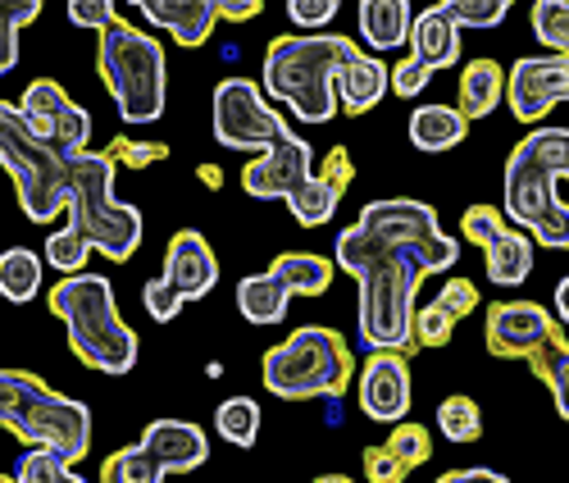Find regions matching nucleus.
I'll return each instance as SVG.
<instances>
[{
    "label": "nucleus",
    "instance_id": "nucleus-48",
    "mask_svg": "<svg viewBox=\"0 0 569 483\" xmlns=\"http://www.w3.org/2000/svg\"><path fill=\"white\" fill-rule=\"evenodd\" d=\"M438 483H510V479L497 474V470H483V465H469V470H447V474H438Z\"/></svg>",
    "mask_w": 569,
    "mask_h": 483
},
{
    "label": "nucleus",
    "instance_id": "nucleus-4",
    "mask_svg": "<svg viewBox=\"0 0 569 483\" xmlns=\"http://www.w3.org/2000/svg\"><path fill=\"white\" fill-rule=\"evenodd\" d=\"M51 310L69 328V352L101 369V374H128L137 365V333L123 324L114 306V283L106 274H69L51 287Z\"/></svg>",
    "mask_w": 569,
    "mask_h": 483
},
{
    "label": "nucleus",
    "instance_id": "nucleus-3",
    "mask_svg": "<svg viewBox=\"0 0 569 483\" xmlns=\"http://www.w3.org/2000/svg\"><path fill=\"white\" fill-rule=\"evenodd\" d=\"M0 428L64 465H78L91 452V411L28 369H0Z\"/></svg>",
    "mask_w": 569,
    "mask_h": 483
},
{
    "label": "nucleus",
    "instance_id": "nucleus-24",
    "mask_svg": "<svg viewBox=\"0 0 569 483\" xmlns=\"http://www.w3.org/2000/svg\"><path fill=\"white\" fill-rule=\"evenodd\" d=\"M525 365L547 383V393L556 397V415L569 420V337H565V328L542 337V343L525 356Z\"/></svg>",
    "mask_w": 569,
    "mask_h": 483
},
{
    "label": "nucleus",
    "instance_id": "nucleus-22",
    "mask_svg": "<svg viewBox=\"0 0 569 483\" xmlns=\"http://www.w3.org/2000/svg\"><path fill=\"white\" fill-rule=\"evenodd\" d=\"M410 60L423 69V73H433V69H451L460 60V28L433 6V10H423L410 19Z\"/></svg>",
    "mask_w": 569,
    "mask_h": 483
},
{
    "label": "nucleus",
    "instance_id": "nucleus-18",
    "mask_svg": "<svg viewBox=\"0 0 569 483\" xmlns=\"http://www.w3.org/2000/svg\"><path fill=\"white\" fill-rule=\"evenodd\" d=\"M356 178V165H351V151L347 147H333L328 151V165L315 169L292 197H288V210L301 228H323L328 219L338 215V201H342V191L347 183Z\"/></svg>",
    "mask_w": 569,
    "mask_h": 483
},
{
    "label": "nucleus",
    "instance_id": "nucleus-30",
    "mask_svg": "<svg viewBox=\"0 0 569 483\" xmlns=\"http://www.w3.org/2000/svg\"><path fill=\"white\" fill-rule=\"evenodd\" d=\"M214 428H219V438H228L232 447H256V438H260V406L251 397H228L214 411Z\"/></svg>",
    "mask_w": 569,
    "mask_h": 483
},
{
    "label": "nucleus",
    "instance_id": "nucleus-23",
    "mask_svg": "<svg viewBox=\"0 0 569 483\" xmlns=\"http://www.w3.org/2000/svg\"><path fill=\"white\" fill-rule=\"evenodd\" d=\"M469 132V124L460 119L456 106H419L410 115V141L419 151H429V156H442L451 147H460Z\"/></svg>",
    "mask_w": 569,
    "mask_h": 483
},
{
    "label": "nucleus",
    "instance_id": "nucleus-37",
    "mask_svg": "<svg viewBox=\"0 0 569 483\" xmlns=\"http://www.w3.org/2000/svg\"><path fill=\"white\" fill-rule=\"evenodd\" d=\"M383 447H388L406 470H419L423 461L433 456V433L410 420V424H397V428H392V438H388Z\"/></svg>",
    "mask_w": 569,
    "mask_h": 483
},
{
    "label": "nucleus",
    "instance_id": "nucleus-40",
    "mask_svg": "<svg viewBox=\"0 0 569 483\" xmlns=\"http://www.w3.org/2000/svg\"><path fill=\"white\" fill-rule=\"evenodd\" d=\"M106 156H110L114 165H128V169H147V165L164 160V156H169V147H164V141H132V137H114Z\"/></svg>",
    "mask_w": 569,
    "mask_h": 483
},
{
    "label": "nucleus",
    "instance_id": "nucleus-26",
    "mask_svg": "<svg viewBox=\"0 0 569 483\" xmlns=\"http://www.w3.org/2000/svg\"><path fill=\"white\" fill-rule=\"evenodd\" d=\"M501 91H506V73L497 60H473L460 78V119H488L501 106Z\"/></svg>",
    "mask_w": 569,
    "mask_h": 483
},
{
    "label": "nucleus",
    "instance_id": "nucleus-29",
    "mask_svg": "<svg viewBox=\"0 0 569 483\" xmlns=\"http://www.w3.org/2000/svg\"><path fill=\"white\" fill-rule=\"evenodd\" d=\"M41 293V256L28 247H10L0 256V297L23 306Z\"/></svg>",
    "mask_w": 569,
    "mask_h": 483
},
{
    "label": "nucleus",
    "instance_id": "nucleus-44",
    "mask_svg": "<svg viewBox=\"0 0 569 483\" xmlns=\"http://www.w3.org/2000/svg\"><path fill=\"white\" fill-rule=\"evenodd\" d=\"M141 302H147V315H151L156 324H169V319L182 310V302L164 287V278H151V283H147V293H141Z\"/></svg>",
    "mask_w": 569,
    "mask_h": 483
},
{
    "label": "nucleus",
    "instance_id": "nucleus-38",
    "mask_svg": "<svg viewBox=\"0 0 569 483\" xmlns=\"http://www.w3.org/2000/svg\"><path fill=\"white\" fill-rule=\"evenodd\" d=\"M91 260V247L73 233V228H56L51 237H46V265L60 269L64 278L69 274H82V265Z\"/></svg>",
    "mask_w": 569,
    "mask_h": 483
},
{
    "label": "nucleus",
    "instance_id": "nucleus-21",
    "mask_svg": "<svg viewBox=\"0 0 569 483\" xmlns=\"http://www.w3.org/2000/svg\"><path fill=\"white\" fill-rule=\"evenodd\" d=\"M137 10L147 14L156 28L173 32V41L187 46V51L206 46L210 28L219 23L214 19V0H137Z\"/></svg>",
    "mask_w": 569,
    "mask_h": 483
},
{
    "label": "nucleus",
    "instance_id": "nucleus-45",
    "mask_svg": "<svg viewBox=\"0 0 569 483\" xmlns=\"http://www.w3.org/2000/svg\"><path fill=\"white\" fill-rule=\"evenodd\" d=\"M288 14H292V23H301V28H323L328 19L338 14V0H292Z\"/></svg>",
    "mask_w": 569,
    "mask_h": 483
},
{
    "label": "nucleus",
    "instance_id": "nucleus-20",
    "mask_svg": "<svg viewBox=\"0 0 569 483\" xmlns=\"http://www.w3.org/2000/svg\"><path fill=\"white\" fill-rule=\"evenodd\" d=\"M333 91H338V106L347 115H369L388 96V65L351 41V51L342 56V65L333 73Z\"/></svg>",
    "mask_w": 569,
    "mask_h": 483
},
{
    "label": "nucleus",
    "instance_id": "nucleus-16",
    "mask_svg": "<svg viewBox=\"0 0 569 483\" xmlns=\"http://www.w3.org/2000/svg\"><path fill=\"white\" fill-rule=\"evenodd\" d=\"M556 328V315L538 302H497L488 306V352L497 361H525Z\"/></svg>",
    "mask_w": 569,
    "mask_h": 483
},
{
    "label": "nucleus",
    "instance_id": "nucleus-13",
    "mask_svg": "<svg viewBox=\"0 0 569 483\" xmlns=\"http://www.w3.org/2000/svg\"><path fill=\"white\" fill-rule=\"evenodd\" d=\"M506 101L515 110V119L538 124L547 119L565 96H569V60L565 56H525L515 60V69L506 73Z\"/></svg>",
    "mask_w": 569,
    "mask_h": 483
},
{
    "label": "nucleus",
    "instance_id": "nucleus-31",
    "mask_svg": "<svg viewBox=\"0 0 569 483\" xmlns=\"http://www.w3.org/2000/svg\"><path fill=\"white\" fill-rule=\"evenodd\" d=\"M438 428H442V438L447 443H479L483 438V411H479V402L473 397H447L442 406H438Z\"/></svg>",
    "mask_w": 569,
    "mask_h": 483
},
{
    "label": "nucleus",
    "instance_id": "nucleus-6",
    "mask_svg": "<svg viewBox=\"0 0 569 483\" xmlns=\"http://www.w3.org/2000/svg\"><path fill=\"white\" fill-rule=\"evenodd\" d=\"M114 160L101 151H78L69 160V228L87 241L91 252H101L106 260L123 265L141 247V210L123 206L114 197Z\"/></svg>",
    "mask_w": 569,
    "mask_h": 483
},
{
    "label": "nucleus",
    "instance_id": "nucleus-17",
    "mask_svg": "<svg viewBox=\"0 0 569 483\" xmlns=\"http://www.w3.org/2000/svg\"><path fill=\"white\" fill-rule=\"evenodd\" d=\"M160 278H164V287H169V293H173L182 306L210 297L214 283H219V260H214V247L206 241V233H197V228L173 233Z\"/></svg>",
    "mask_w": 569,
    "mask_h": 483
},
{
    "label": "nucleus",
    "instance_id": "nucleus-11",
    "mask_svg": "<svg viewBox=\"0 0 569 483\" xmlns=\"http://www.w3.org/2000/svg\"><path fill=\"white\" fill-rule=\"evenodd\" d=\"M19 115L28 119V128L51 147L60 160H73L78 151H87L91 137V115L82 106L69 101V91L56 78H37L23 87L19 96Z\"/></svg>",
    "mask_w": 569,
    "mask_h": 483
},
{
    "label": "nucleus",
    "instance_id": "nucleus-1",
    "mask_svg": "<svg viewBox=\"0 0 569 483\" xmlns=\"http://www.w3.org/2000/svg\"><path fill=\"white\" fill-rule=\"evenodd\" d=\"M460 260V241L438 228L429 201H369L338 233V269L360 283V337L369 352L415 356V293L429 274Z\"/></svg>",
    "mask_w": 569,
    "mask_h": 483
},
{
    "label": "nucleus",
    "instance_id": "nucleus-46",
    "mask_svg": "<svg viewBox=\"0 0 569 483\" xmlns=\"http://www.w3.org/2000/svg\"><path fill=\"white\" fill-rule=\"evenodd\" d=\"M423 87H429V73H423L415 60H406V65H397V69L388 73V91L406 96V101H410V96H419Z\"/></svg>",
    "mask_w": 569,
    "mask_h": 483
},
{
    "label": "nucleus",
    "instance_id": "nucleus-27",
    "mask_svg": "<svg viewBox=\"0 0 569 483\" xmlns=\"http://www.w3.org/2000/svg\"><path fill=\"white\" fill-rule=\"evenodd\" d=\"M360 37L373 51H392L410 37V6L406 0H365L360 6Z\"/></svg>",
    "mask_w": 569,
    "mask_h": 483
},
{
    "label": "nucleus",
    "instance_id": "nucleus-34",
    "mask_svg": "<svg viewBox=\"0 0 569 483\" xmlns=\"http://www.w3.org/2000/svg\"><path fill=\"white\" fill-rule=\"evenodd\" d=\"M14 483H87V479L51 452H23L14 465Z\"/></svg>",
    "mask_w": 569,
    "mask_h": 483
},
{
    "label": "nucleus",
    "instance_id": "nucleus-12",
    "mask_svg": "<svg viewBox=\"0 0 569 483\" xmlns=\"http://www.w3.org/2000/svg\"><path fill=\"white\" fill-rule=\"evenodd\" d=\"M460 228H465V237L473 241V247H483L488 278L497 287H519L529 278V269H533V241H529V233L510 228L492 206H469Z\"/></svg>",
    "mask_w": 569,
    "mask_h": 483
},
{
    "label": "nucleus",
    "instance_id": "nucleus-42",
    "mask_svg": "<svg viewBox=\"0 0 569 483\" xmlns=\"http://www.w3.org/2000/svg\"><path fill=\"white\" fill-rule=\"evenodd\" d=\"M69 23L73 28H91V32H106L119 23V10L110 6V0H73L69 6Z\"/></svg>",
    "mask_w": 569,
    "mask_h": 483
},
{
    "label": "nucleus",
    "instance_id": "nucleus-15",
    "mask_svg": "<svg viewBox=\"0 0 569 483\" xmlns=\"http://www.w3.org/2000/svg\"><path fill=\"white\" fill-rule=\"evenodd\" d=\"M410 356L401 352H369L360 369V411L378 424H401L410 415Z\"/></svg>",
    "mask_w": 569,
    "mask_h": 483
},
{
    "label": "nucleus",
    "instance_id": "nucleus-2",
    "mask_svg": "<svg viewBox=\"0 0 569 483\" xmlns=\"http://www.w3.org/2000/svg\"><path fill=\"white\" fill-rule=\"evenodd\" d=\"M569 174V132L565 128H533L506 160V219L519 233H533L551 252L569 247V210L560 197V183Z\"/></svg>",
    "mask_w": 569,
    "mask_h": 483
},
{
    "label": "nucleus",
    "instance_id": "nucleus-8",
    "mask_svg": "<svg viewBox=\"0 0 569 483\" xmlns=\"http://www.w3.org/2000/svg\"><path fill=\"white\" fill-rule=\"evenodd\" d=\"M97 69L114 96L123 124H156L164 115V101H169L164 46L151 32H141L123 19L114 28H106L101 46H97Z\"/></svg>",
    "mask_w": 569,
    "mask_h": 483
},
{
    "label": "nucleus",
    "instance_id": "nucleus-19",
    "mask_svg": "<svg viewBox=\"0 0 569 483\" xmlns=\"http://www.w3.org/2000/svg\"><path fill=\"white\" fill-rule=\"evenodd\" d=\"M141 447H147V456L164 474H192V470H201L210 461L206 428L187 424V420H151L147 433H141Z\"/></svg>",
    "mask_w": 569,
    "mask_h": 483
},
{
    "label": "nucleus",
    "instance_id": "nucleus-47",
    "mask_svg": "<svg viewBox=\"0 0 569 483\" xmlns=\"http://www.w3.org/2000/svg\"><path fill=\"white\" fill-rule=\"evenodd\" d=\"M260 10H264L260 0H214V19H232V23H247Z\"/></svg>",
    "mask_w": 569,
    "mask_h": 483
},
{
    "label": "nucleus",
    "instance_id": "nucleus-33",
    "mask_svg": "<svg viewBox=\"0 0 569 483\" xmlns=\"http://www.w3.org/2000/svg\"><path fill=\"white\" fill-rule=\"evenodd\" d=\"M169 474L147 456V447L132 443V447H119L106 465H101V483H164Z\"/></svg>",
    "mask_w": 569,
    "mask_h": 483
},
{
    "label": "nucleus",
    "instance_id": "nucleus-32",
    "mask_svg": "<svg viewBox=\"0 0 569 483\" xmlns=\"http://www.w3.org/2000/svg\"><path fill=\"white\" fill-rule=\"evenodd\" d=\"M41 14V0H0V73L19 65V32Z\"/></svg>",
    "mask_w": 569,
    "mask_h": 483
},
{
    "label": "nucleus",
    "instance_id": "nucleus-14",
    "mask_svg": "<svg viewBox=\"0 0 569 483\" xmlns=\"http://www.w3.org/2000/svg\"><path fill=\"white\" fill-rule=\"evenodd\" d=\"M310 174H315L310 141H301V137L288 128V132L273 141V147H264V151L242 169V187H247V197H256V201H273V197L288 201Z\"/></svg>",
    "mask_w": 569,
    "mask_h": 483
},
{
    "label": "nucleus",
    "instance_id": "nucleus-49",
    "mask_svg": "<svg viewBox=\"0 0 569 483\" xmlns=\"http://www.w3.org/2000/svg\"><path fill=\"white\" fill-rule=\"evenodd\" d=\"M556 315H560V319L569 315V278H565L560 287H556Z\"/></svg>",
    "mask_w": 569,
    "mask_h": 483
},
{
    "label": "nucleus",
    "instance_id": "nucleus-9",
    "mask_svg": "<svg viewBox=\"0 0 569 483\" xmlns=\"http://www.w3.org/2000/svg\"><path fill=\"white\" fill-rule=\"evenodd\" d=\"M0 165L14 178L19 206L32 224H51L69 201V160H60L28 128L19 106L0 101Z\"/></svg>",
    "mask_w": 569,
    "mask_h": 483
},
{
    "label": "nucleus",
    "instance_id": "nucleus-5",
    "mask_svg": "<svg viewBox=\"0 0 569 483\" xmlns=\"http://www.w3.org/2000/svg\"><path fill=\"white\" fill-rule=\"evenodd\" d=\"M351 41L338 32L319 37H273L264 51V91L278 96L282 106H292L301 124H328L338 119V91L333 73Z\"/></svg>",
    "mask_w": 569,
    "mask_h": 483
},
{
    "label": "nucleus",
    "instance_id": "nucleus-36",
    "mask_svg": "<svg viewBox=\"0 0 569 483\" xmlns=\"http://www.w3.org/2000/svg\"><path fill=\"white\" fill-rule=\"evenodd\" d=\"M533 32L542 46H551V56L569 51V6L565 0H538L533 6Z\"/></svg>",
    "mask_w": 569,
    "mask_h": 483
},
{
    "label": "nucleus",
    "instance_id": "nucleus-28",
    "mask_svg": "<svg viewBox=\"0 0 569 483\" xmlns=\"http://www.w3.org/2000/svg\"><path fill=\"white\" fill-rule=\"evenodd\" d=\"M292 297H288V287H282L269 269L264 274H247L242 283H237V310H242L251 324H278L282 315H288Z\"/></svg>",
    "mask_w": 569,
    "mask_h": 483
},
{
    "label": "nucleus",
    "instance_id": "nucleus-7",
    "mask_svg": "<svg viewBox=\"0 0 569 483\" xmlns=\"http://www.w3.org/2000/svg\"><path fill=\"white\" fill-rule=\"evenodd\" d=\"M351 374H356V356L347 337L323 324H301L292 337L269 347L260 365L264 388L282 402H310V397L338 402L351 388Z\"/></svg>",
    "mask_w": 569,
    "mask_h": 483
},
{
    "label": "nucleus",
    "instance_id": "nucleus-50",
    "mask_svg": "<svg viewBox=\"0 0 569 483\" xmlns=\"http://www.w3.org/2000/svg\"><path fill=\"white\" fill-rule=\"evenodd\" d=\"M315 483H351V479H347V474H319Z\"/></svg>",
    "mask_w": 569,
    "mask_h": 483
},
{
    "label": "nucleus",
    "instance_id": "nucleus-43",
    "mask_svg": "<svg viewBox=\"0 0 569 483\" xmlns=\"http://www.w3.org/2000/svg\"><path fill=\"white\" fill-rule=\"evenodd\" d=\"M406 474H410V470H406L388 447H369V452H365V479H369V483H406Z\"/></svg>",
    "mask_w": 569,
    "mask_h": 483
},
{
    "label": "nucleus",
    "instance_id": "nucleus-35",
    "mask_svg": "<svg viewBox=\"0 0 569 483\" xmlns=\"http://www.w3.org/2000/svg\"><path fill=\"white\" fill-rule=\"evenodd\" d=\"M438 10L456 28H497L510 14V0H442Z\"/></svg>",
    "mask_w": 569,
    "mask_h": 483
},
{
    "label": "nucleus",
    "instance_id": "nucleus-41",
    "mask_svg": "<svg viewBox=\"0 0 569 483\" xmlns=\"http://www.w3.org/2000/svg\"><path fill=\"white\" fill-rule=\"evenodd\" d=\"M451 319H465V315H473L479 310V287H473L469 278H447L442 283V293L433 297Z\"/></svg>",
    "mask_w": 569,
    "mask_h": 483
},
{
    "label": "nucleus",
    "instance_id": "nucleus-10",
    "mask_svg": "<svg viewBox=\"0 0 569 483\" xmlns=\"http://www.w3.org/2000/svg\"><path fill=\"white\" fill-rule=\"evenodd\" d=\"M210 119H214V141L228 151H264L288 132V119H278V110L264 106V91L251 78H223L214 87L210 101Z\"/></svg>",
    "mask_w": 569,
    "mask_h": 483
},
{
    "label": "nucleus",
    "instance_id": "nucleus-39",
    "mask_svg": "<svg viewBox=\"0 0 569 483\" xmlns=\"http://www.w3.org/2000/svg\"><path fill=\"white\" fill-rule=\"evenodd\" d=\"M410 333H415V347H447L451 343V333H456V319L429 302V306H419L415 319H410Z\"/></svg>",
    "mask_w": 569,
    "mask_h": 483
},
{
    "label": "nucleus",
    "instance_id": "nucleus-51",
    "mask_svg": "<svg viewBox=\"0 0 569 483\" xmlns=\"http://www.w3.org/2000/svg\"><path fill=\"white\" fill-rule=\"evenodd\" d=\"M0 483H14V479H10V474H0Z\"/></svg>",
    "mask_w": 569,
    "mask_h": 483
},
{
    "label": "nucleus",
    "instance_id": "nucleus-25",
    "mask_svg": "<svg viewBox=\"0 0 569 483\" xmlns=\"http://www.w3.org/2000/svg\"><path fill=\"white\" fill-rule=\"evenodd\" d=\"M269 274L288 287V297H323L333 283V260H323L315 252H282Z\"/></svg>",
    "mask_w": 569,
    "mask_h": 483
}]
</instances>
